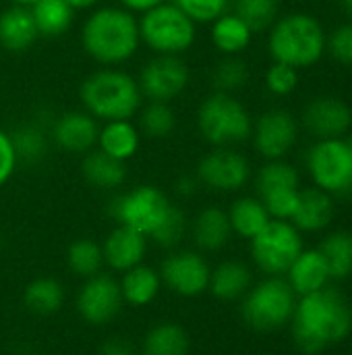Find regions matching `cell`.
I'll return each instance as SVG.
<instances>
[{
    "label": "cell",
    "instance_id": "cell-1",
    "mask_svg": "<svg viewBox=\"0 0 352 355\" xmlns=\"http://www.w3.org/2000/svg\"><path fill=\"white\" fill-rule=\"evenodd\" d=\"M290 322L297 347L317 355L351 335L352 306L338 289L324 287L297 302Z\"/></svg>",
    "mask_w": 352,
    "mask_h": 355
},
{
    "label": "cell",
    "instance_id": "cell-2",
    "mask_svg": "<svg viewBox=\"0 0 352 355\" xmlns=\"http://www.w3.org/2000/svg\"><path fill=\"white\" fill-rule=\"evenodd\" d=\"M81 44L85 54L102 67L124 64L141 46L139 21L122 6L93 8L81 27Z\"/></svg>",
    "mask_w": 352,
    "mask_h": 355
},
{
    "label": "cell",
    "instance_id": "cell-3",
    "mask_svg": "<svg viewBox=\"0 0 352 355\" xmlns=\"http://www.w3.org/2000/svg\"><path fill=\"white\" fill-rule=\"evenodd\" d=\"M79 98L83 110L102 123L133 119L143 106L137 79L116 67H102L85 77L79 87Z\"/></svg>",
    "mask_w": 352,
    "mask_h": 355
},
{
    "label": "cell",
    "instance_id": "cell-4",
    "mask_svg": "<svg viewBox=\"0 0 352 355\" xmlns=\"http://www.w3.org/2000/svg\"><path fill=\"white\" fill-rule=\"evenodd\" d=\"M268 50L274 62H284L293 69L315 64L326 52V33L322 23L307 12H293L270 27Z\"/></svg>",
    "mask_w": 352,
    "mask_h": 355
},
{
    "label": "cell",
    "instance_id": "cell-5",
    "mask_svg": "<svg viewBox=\"0 0 352 355\" xmlns=\"http://www.w3.org/2000/svg\"><path fill=\"white\" fill-rule=\"evenodd\" d=\"M197 129L214 148H234L251 137L253 121L249 110L232 94L214 92L197 110Z\"/></svg>",
    "mask_w": 352,
    "mask_h": 355
},
{
    "label": "cell",
    "instance_id": "cell-6",
    "mask_svg": "<svg viewBox=\"0 0 352 355\" xmlns=\"http://www.w3.org/2000/svg\"><path fill=\"white\" fill-rule=\"evenodd\" d=\"M139 37L154 54L183 56L197 37V25L172 2L166 0L137 17Z\"/></svg>",
    "mask_w": 352,
    "mask_h": 355
},
{
    "label": "cell",
    "instance_id": "cell-7",
    "mask_svg": "<svg viewBox=\"0 0 352 355\" xmlns=\"http://www.w3.org/2000/svg\"><path fill=\"white\" fill-rule=\"evenodd\" d=\"M297 308V293L288 281L270 277L259 285L251 287L243 297V320L257 333H274L293 320Z\"/></svg>",
    "mask_w": 352,
    "mask_h": 355
},
{
    "label": "cell",
    "instance_id": "cell-8",
    "mask_svg": "<svg viewBox=\"0 0 352 355\" xmlns=\"http://www.w3.org/2000/svg\"><path fill=\"white\" fill-rule=\"evenodd\" d=\"M168 196L154 185H139L127 193L112 198L108 212L118 225H127L151 239L174 212Z\"/></svg>",
    "mask_w": 352,
    "mask_h": 355
},
{
    "label": "cell",
    "instance_id": "cell-9",
    "mask_svg": "<svg viewBox=\"0 0 352 355\" xmlns=\"http://www.w3.org/2000/svg\"><path fill=\"white\" fill-rule=\"evenodd\" d=\"M301 252L303 239L299 229L290 220L272 218L266 229L251 239V256L257 268L270 277H280L288 272Z\"/></svg>",
    "mask_w": 352,
    "mask_h": 355
},
{
    "label": "cell",
    "instance_id": "cell-10",
    "mask_svg": "<svg viewBox=\"0 0 352 355\" xmlns=\"http://www.w3.org/2000/svg\"><path fill=\"white\" fill-rule=\"evenodd\" d=\"M313 183L326 193H352V154L344 139H319L307 156Z\"/></svg>",
    "mask_w": 352,
    "mask_h": 355
},
{
    "label": "cell",
    "instance_id": "cell-11",
    "mask_svg": "<svg viewBox=\"0 0 352 355\" xmlns=\"http://www.w3.org/2000/svg\"><path fill=\"white\" fill-rule=\"evenodd\" d=\"M191 81L189 64L183 56H168V54H154L147 60L137 77L141 96L147 102H172L178 98Z\"/></svg>",
    "mask_w": 352,
    "mask_h": 355
},
{
    "label": "cell",
    "instance_id": "cell-12",
    "mask_svg": "<svg viewBox=\"0 0 352 355\" xmlns=\"http://www.w3.org/2000/svg\"><path fill=\"white\" fill-rule=\"evenodd\" d=\"M195 177L214 191H239L251 179V164L234 148H214L197 162Z\"/></svg>",
    "mask_w": 352,
    "mask_h": 355
},
{
    "label": "cell",
    "instance_id": "cell-13",
    "mask_svg": "<svg viewBox=\"0 0 352 355\" xmlns=\"http://www.w3.org/2000/svg\"><path fill=\"white\" fill-rule=\"evenodd\" d=\"M122 291L120 285L114 277L110 275H95L85 279V283L81 285L75 306L79 316L93 327H102L112 322L120 310H122Z\"/></svg>",
    "mask_w": 352,
    "mask_h": 355
},
{
    "label": "cell",
    "instance_id": "cell-14",
    "mask_svg": "<svg viewBox=\"0 0 352 355\" xmlns=\"http://www.w3.org/2000/svg\"><path fill=\"white\" fill-rule=\"evenodd\" d=\"M212 268L197 252L180 250L170 254L160 270L162 283L180 297H199L210 287Z\"/></svg>",
    "mask_w": 352,
    "mask_h": 355
},
{
    "label": "cell",
    "instance_id": "cell-15",
    "mask_svg": "<svg viewBox=\"0 0 352 355\" xmlns=\"http://www.w3.org/2000/svg\"><path fill=\"white\" fill-rule=\"evenodd\" d=\"M253 146L266 160L284 158L299 137V123L284 108L266 110L253 125Z\"/></svg>",
    "mask_w": 352,
    "mask_h": 355
},
{
    "label": "cell",
    "instance_id": "cell-16",
    "mask_svg": "<svg viewBox=\"0 0 352 355\" xmlns=\"http://www.w3.org/2000/svg\"><path fill=\"white\" fill-rule=\"evenodd\" d=\"M303 127L317 139H342L352 127L351 106L334 96L313 98L303 110Z\"/></svg>",
    "mask_w": 352,
    "mask_h": 355
},
{
    "label": "cell",
    "instance_id": "cell-17",
    "mask_svg": "<svg viewBox=\"0 0 352 355\" xmlns=\"http://www.w3.org/2000/svg\"><path fill=\"white\" fill-rule=\"evenodd\" d=\"M50 139L56 148L71 154H87L98 144L100 125L85 110H71L58 114L50 125Z\"/></svg>",
    "mask_w": 352,
    "mask_h": 355
},
{
    "label": "cell",
    "instance_id": "cell-18",
    "mask_svg": "<svg viewBox=\"0 0 352 355\" xmlns=\"http://www.w3.org/2000/svg\"><path fill=\"white\" fill-rule=\"evenodd\" d=\"M104 262L118 272L139 266L147 254V237L133 227L116 225L102 243Z\"/></svg>",
    "mask_w": 352,
    "mask_h": 355
},
{
    "label": "cell",
    "instance_id": "cell-19",
    "mask_svg": "<svg viewBox=\"0 0 352 355\" xmlns=\"http://www.w3.org/2000/svg\"><path fill=\"white\" fill-rule=\"evenodd\" d=\"M39 40L35 21L27 6L10 4L0 12V46L6 52H27Z\"/></svg>",
    "mask_w": 352,
    "mask_h": 355
},
{
    "label": "cell",
    "instance_id": "cell-20",
    "mask_svg": "<svg viewBox=\"0 0 352 355\" xmlns=\"http://www.w3.org/2000/svg\"><path fill=\"white\" fill-rule=\"evenodd\" d=\"M332 218H334V200L330 193H326L319 187L299 191L297 208L290 218V223L299 231H307V233L324 231L332 223Z\"/></svg>",
    "mask_w": 352,
    "mask_h": 355
},
{
    "label": "cell",
    "instance_id": "cell-21",
    "mask_svg": "<svg viewBox=\"0 0 352 355\" xmlns=\"http://www.w3.org/2000/svg\"><path fill=\"white\" fill-rule=\"evenodd\" d=\"M139 144H141L139 127L133 123V119H124V121L104 123L100 127L95 148L120 162H127L137 154Z\"/></svg>",
    "mask_w": 352,
    "mask_h": 355
},
{
    "label": "cell",
    "instance_id": "cell-22",
    "mask_svg": "<svg viewBox=\"0 0 352 355\" xmlns=\"http://www.w3.org/2000/svg\"><path fill=\"white\" fill-rule=\"evenodd\" d=\"M191 233H193V241L199 250H203V252L222 250L232 237L228 212L218 206L203 208L195 216V220L191 225Z\"/></svg>",
    "mask_w": 352,
    "mask_h": 355
},
{
    "label": "cell",
    "instance_id": "cell-23",
    "mask_svg": "<svg viewBox=\"0 0 352 355\" xmlns=\"http://www.w3.org/2000/svg\"><path fill=\"white\" fill-rule=\"evenodd\" d=\"M286 275H288L290 289L299 297L328 287V281H330V272H328L326 260L319 254V250H309V252L303 250Z\"/></svg>",
    "mask_w": 352,
    "mask_h": 355
},
{
    "label": "cell",
    "instance_id": "cell-24",
    "mask_svg": "<svg viewBox=\"0 0 352 355\" xmlns=\"http://www.w3.org/2000/svg\"><path fill=\"white\" fill-rule=\"evenodd\" d=\"M81 173L85 177V181L102 191H112L118 189L124 179H127V168L124 162L104 154L102 150L93 148L87 154H83L81 160Z\"/></svg>",
    "mask_w": 352,
    "mask_h": 355
},
{
    "label": "cell",
    "instance_id": "cell-25",
    "mask_svg": "<svg viewBox=\"0 0 352 355\" xmlns=\"http://www.w3.org/2000/svg\"><path fill=\"white\" fill-rule=\"evenodd\" d=\"M251 283H253V275L249 266L237 260H228L212 270L207 289L222 302H234L247 295Z\"/></svg>",
    "mask_w": 352,
    "mask_h": 355
},
{
    "label": "cell",
    "instance_id": "cell-26",
    "mask_svg": "<svg viewBox=\"0 0 352 355\" xmlns=\"http://www.w3.org/2000/svg\"><path fill=\"white\" fill-rule=\"evenodd\" d=\"M118 285H120L124 304H131L135 308H143V306H149L160 295L162 277L154 268L139 264V266L127 270Z\"/></svg>",
    "mask_w": 352,
    "mask_h": 355
},
{
    "label": "cell",
    "instance_id": "cell-27",
    "mask_svg": "<svg viewBox=\"0 0 352 355\" xmlns=\"http://www.w3.org/2000/svg\"><path fill=\"white\" fill-rule=\"evenodd\" d=\"M212 44L224 56H239L251 44V27L234 12H224L212 23Z\"/></svg>",
    "mask_w": 352,
    "mask_h": 355
},
{
    "label": "cell",
    "instance_id": "cell-28",
    "mask_svg": "<svg viewBox=\"0 0 352 355\" xmlns=\"http://www.w3.org/2000/svg\"><path fill=\"white\" fill-rule=\"evenodd\" d=\"M64 300L66 293L62 283L52 277H37L23 291V304L35 316L58 314L60 308L64 306Z\"/></svg>",
    "mask_w": 352,
    "mask_h": 355
},
{
    "label": "cell",
    "instance_id": "cell-29",
    "mask_svg": "<svg viewBox=\"0 0 352 355\" xmlns=\"http://www.w3.org/2000/svg\"><path fill=\"white\" fill-rule=\"evenodd\" d=\"M19 164H39L50 148V131L41 123H23L10 133Z\"/></svg>",
    "mask_w": 352,
    "mask_h": 355
},
{
    "label": "cell",
    "instance_id": "cell-30",
    "mask_svg": "<svg viewBox=\"0 0 352 355\" xmlns=\"http://www.w3.org/2000/svg\"><path fill=\"white\" fill-rule=\"evenodd\" d=\"M228 220H230L232 233L251 241L257 233H261L266 229V225L272 220V216L268 214V210L259 198L245 196V198H239L232 202V206L228 210Z\"/></svg>",
    "mask_w": 352,
    "mask_h": 355
},
{
    "label": "cell",
    "instance_id": "cell-31",
    "mask_svg": "<svg viewBox=\"0 0 352 355\" xmlns=\"http://www.w3.org/2000/svg\"><path fill=\"white\" fill-rule=\"evenodd\" d=\"M189 333L176 322H160L147 331L141 355H189Z\"/></svg>",
    "mask_w": 352,
    "mask_h": 355
},
{
    "label": "cell",
    "instance_id": "cell-32",
    "mask_svg": "<svg viewBox=\"0 0 352 355\" xmlns=\"http://www.w3.org/2000/svg\"><path fill=\"white\" fill-rule=\"evenodd\" d=\"M29 10L39 37H60L75 21V10L64 0H37Z\"/></svg>",
    "mask_w": 352,
    "mask_h": 355
},
{
    "label": "cell",
    "instance_id": "cell-33",
    "mask_svg": "<svg viewBox=\"0 0 352 355\" xmlns=\"http://www.w3.org/2000/svg\"><path fill=\"white\" fill-rule=\"evenodd\" d=\"M326 260L330 279H349L352 275V233L336 231L328 235L317 248Z\"/></svg>",
    "mask_w": 352,
    "mask_h": 355
},
{
    "label": "cell",
    "instance_id": "cell-34",
    "mask_svg": "<svg viewBox=\"0 0 352 355\" xmlns=\"http://www.w3.org/2000/svg\"><path fill=\"white\" fill-rule=\"evenodd\" d=\"M66 264L81 279H89V277L100 275L102 266L106 264L102 245L89 237L75 239L66 250Z\"/></svg>",
    "mask_w": 352,
    "mask_h": 355
},
{
    "label": "cell",
    "instance_id": "cell-35",
    "mask_svg": "<svg viewBox=\"0 0 352 355\" xmlns=\"http://www.w3.org/2000/svg\"><path fill=\"white\" fill-rule=\"evenodd\" d=\"M139 131L149 139L170 137L176 129V114L168 102H147L139 108Z\"/></svg>",
    "mask_w": 352,
    "mask_h": 355
},
{
    "label": "cell",
    "instance_id": "cell-36",
    "mask_svg": "<svg viewBox=\"0 0 352 355\" xmlns=\"http://www.w3.org/2000/svg\"><path fill=\"white\" fill-rule=\"evenodd\" d=\"M255 187L259 198H266L270 193L276 191H284V189H299V173L293 164L280 160H268L257 177H255Z\"/></svg>",
    "mask_w": 352,
    "mask_h": 355
},
{
    "label": "cell",
    "instance_id": "cell-37",
    "mask_svg": "<svg viewBox=\"0 0 352 355\" xmlns=\"http://www.w3.org/2000/svg\"><path fill=\"white\" fill-rule=\"evenodd\" d=\"M249 81V67L239 56H224L212 71L214 92L234 94L243 89Z\"/></svg>",
    "mask_w": 352,
    "mask_h": 355
},
{
    "label": "cell",
    "instance_id": "cell-38",
    "mask_svg": "<svg viewBox=\"0 0 352 355\" xmlns=\"http://www.w3.org/2000/svg\"><path fill=\"white\" fill-rule=\"evenodd\" d=\"M234 15H239L251 31H263L270 29L276 23L280 0H232Z\"/></svg>",
    "mask_w": 352,
    "mask_h": 355
},
{
    "label": "cell",
    "instance_id": "cell-39",
    "mask_svg": "<svg viewBox=\"0 0 352 355\" xmlns=\"http://www.w3.org/2000/svg\"><path fill=\"white\" fill-rule=\"evenodd\" d=\"M195 25H212L218 17L228 12L230 0H172Z\"/></svg>",
    "mask_w": 352,
    "mask_h": 355
},
{
    "label": "cell",
    "instance_id": "cell-40",
    "mask_svg": "<svg viewBox=\"0 0 352 355\" xmlns=\"http://www.w3.org/2000/svg\"><path fill=\"white\" fill-rule=\"evenodd\" d=\"M297 83H299V71L284 62H274L266 73V87L274 96L293 94L297 89Z\"/></svg>",
    "mask_w": 352,
    "mask_h": 355
},
{
    "label": "cell",
    "instance_id": "cell-41",
    "mask_svg": "<svg viewBox=\"0 0 352 355\" xmlns=\"http://www.w3.org/2000/svg\"><path fill=\"white\" fill-rule=\"evenodd\" d=\"M330 54L344 64H352V21L336 27L326 40Z\"/></svg>",
    "mask_w": 352,
    "mask_h": 355
},
{
    "label": "cell",
    "instance_id": "cell-42",
    "mask_svg": "<svg viewBox=\"0 0 352 355\" xmlns=\"http://www.w3.org/2000/svg\"><path fill=\"white\" fill-rule=\"evenodd\" d=\"M17 166H19V160H17L10 135L8 131L0 129V187H4L10 181Z\"/></svg>",
    "mask_w": 352,
    "mask_h": 355
},
{
    "label": "cell",
    "instance_id": "cell-43",
    "mask_svg": "<svg viewBox=\"0 0 352 355\" xmlns=\"http://www.w3.org/2000/svg\"><path fill=\"white\" fill-rule=\"evenodd\" d=\"M100 355H137V347L127 337H110L102 343Z\"/></svg>",
    "mask_w": 352,
    "mask_h": 355
},
{
    "label": "cell",
    "instance_id": "cell-44",
    "mask_svg": "<svg viewBox=\"0 0 352 355\" xmlns=\"http://www.w3.org/2000/svg\"><path fill=\"white\" fill-rule=\"evenodd\" d=\"M118 2H120L122 8L141 15V12H145V10H149V8H154V6H158V4H162L166 0H118Z\"/></svg>",
    "mask_w": 352,
    "mask_h": 355
},
{
    "label": "cell",
    "instance_id": "cell-45",
    "mask_svg": "<svg viewBox=\"0 0 352 355\" xmlns=\"http://www.w3.org/2000/svg\"><path fill=\"white\" fill-rule=\"evenodd\" d=\"M197 187H199L197 177H180V179L176 181V191H178L180 196H193V193L197 191Z\"/></svg>",
    "mask_w": 352,
    "mask_h": 355
},
{
    "label": "cell",
    "instance_id": "cell-46",
    "mask_svg": "<svg viewBox=\"0 0 352 355\" xmlns=\"http://www.w3.org/2000/svg\"><path fill=\"white\" fill-rule=\"evenodd\" d=\"M75 12L77 10H91V8H95L98 4H100V0H64Z\"/></svg>",
    "mask_w": 352,
    "mask_h": 355
},
{
    "label": "cell",
    "instance_id": "cell-47",
    "mask_svg": "<svg viewBox=\"0 0 352 355\" xmlns=\"http://www.w3.org/2000/svg\"><path fill=\"white\" fill-rule=\"evenodd\" d=\"M338 2H340V8L352 19V0H338Z\"/></svg>",
    "mask_w": 352,
    "mask_h": 355
},
{
    "label": "cell",
    "instance_id": "cell-48",
    "mask_svg": "<svg viewBox=\"0 0 352 355\" xmlns=\"http://www.w3.org/2000/svg\"><path fill=\"white\" fill-rule=\"evenodd\" d=\"M8 2H10V4H17V6H27V8H29V6H33L37 0H8Z\"/></svg>",
    "mask_w": 352,
    "mask_h": 355
},
{
    "label": "cell",
    "instance_id": "cell-49",
    "mask_svg": "<svg viewBox=\"0 0 352 355\" xmlns=\"http://www.w3.org/2000/svg\"><path fill=\"white\" fill-rule=\"evenodd\" d=\"M344 141H346V146H349V150H351V154H352V133L346 137V139H344Z\"/></svg>",
    "mask_w": 352,
    "mask_h": 355
},
{
    "label": "cell",
    "instance_id": "cell-50",
    "mask_svg": "<svg viewBox=\"0 0 352 355\" xmlns=\"http://www.w3.org/2000/svg\"><path fill=\"white\" fill-rule=\"evenodd\" d=\"M2 245H4V237H2V233H0V252H2Z\"/></svg>",
    "mask_w": 352,
    "mask_h": 355
}]
</instances>
